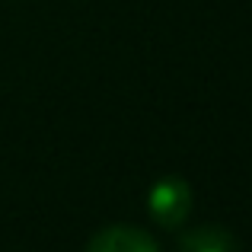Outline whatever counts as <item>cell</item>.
I'll return each mask as SVG.
<instances>
[{"instance_id":"3","label":"cell","mask_w":252,"mask_h":252,"mask_svg":"<svg viewBox=\"0 0 252 252\" xmlns=\"http://www.w3.org/2000/svg\"><path fill=\"white\" fill-rule=\"evenodd\" d=\"M179 252H240L236 240L220 227H198L182 236Z\"/></svg>"},{"instance_id":"2","label":"cell","mask_w":252,"mask_h":252,"mask_svg":"<svg viewBox=\"0 0 252 252\" xmlns=\"http://www.w3.org/2000/svg\"><path fill=\"white\" fill-rule=\"evenodd\" d=\"M86 252H157V243L147 233L131 227H105L90 240Z\"/></svg>"},{"instance_id":"1","label":"cell","mask_w":252,"mask_h":252,"mask_svg":"<svg viewBox=\"0 0 252 252\" xmlns=\"http://www.w3.org/2000/svg\"><path fill=\"white\" fill-rule=\"evenodd\" d=\"M147 208L163 227H179L191 208V189L182 179H163V182H157L150 189Z\"/></svg>"}]
</instances>
